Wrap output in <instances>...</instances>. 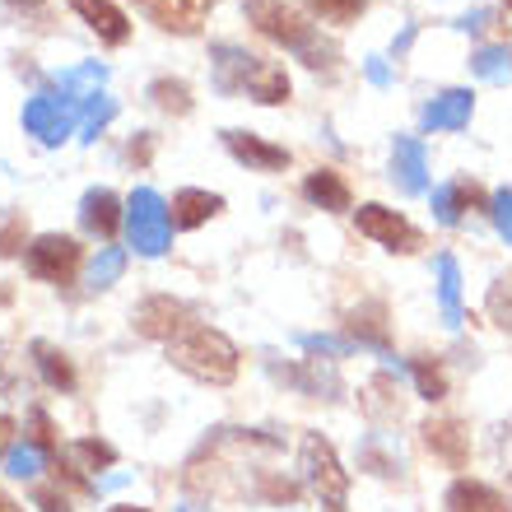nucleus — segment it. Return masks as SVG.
Segmentation results:
<instances>
[{
	"mask_svg": "<svg viewBox=\"0 0 512 512\" xmlns=\"http://www.w3.org/2000/svg\"><path fill=\"white\" fill-rule=\"evenodd\" d=\"M298 457H303V480L326 508H345V494H350V475L340 471L336 447L326 443L322 433H303L298 443Z\"/></svg>",
	"mask_w": 512,
	"mask_h": 512,
	"instance_id": "nucleus-4",
	"label": "nucleus"
},
{
	"mask_svg": "<svg viewBox=\"0 0 512 512\" xmlns=\"http://www.w3.org/2000/svg\"><path fill=\"white\" fill-rule=\"evenodd\" d=\"M80 224H84L89 233H98V238H112V233H117V224H122V201H117L108 187L84 191V201H80Z\"/></svg>",
	"mask_w": 512,
	"mask_h": 512,
	"instance_id": "nucleus-15",
	"label": "nucleus"
},
{
	"mask_svg": "<svg viewBox=\"0 0 512 512\" xmlns=\"http://www.w3.org/2000/svg\"><path fill=\"white\" fill-rule=\"evenodd\" d=\"M5 466H10V475H19V480H33V475L42 471V447H33V443L10 447V457H5Z\"/></svg>",
	"mask_w": 512,
	"mask_h": 512,
	"instance_id": "nucleus-32",
	"label": "nucleus"
},
{
	"mask_svg": "<svg viewBox=\"0 0 512 512\" xmlns=\"http://www.w3.org/2000/svg\"><path fill=\"white\" fill-rule=\"evenodd\" d=\"M410 42H415V28H405L401 38H396V61H401L405 52H410Z\"/></svg>",
	"mask_w": 512,
	"mask_h": 512,
	"instance_id": "nucleus-41",
	"label": "nucleus"
},
{
	"mask_svg": "<svg viewBox=\"0 0 512 512\" xmlns=\"http://www.w3.org/2000/svg\"><path fill=\"white\" fill-rule=\"evenodd\" d=\"M485 24H489V10H471V14H461L457 28H466V33H480Z\"/></svg>",
	"mask_w": 512,
	"mask_h": 512,
	"instance_id": "nucleus-38",
	"label": "nucleus"
},
{
	"mask_svg": "<svg viewBox=\"0 0 512 512\" xmlns=\"http://www.w3.org/2000/svg\"><path fill=\"white\" fill-rule=\"evenodd\" d=\"M499 24L503 33H512V0H499Z\"/></svg>",
	"mask_w": 512,
	"mask_h": 512,
	"instance_id": "nucleus-42",
	"label": "nucleus"
},
{
	"mask_svg": "<svg viewBox=\"0 0 512 512\" xmlns=\"http://www.w3.org/2000/svg\"><path fill=\"white\" fill-rule=\"evenodd\" d=\"M122 270H126L122 247H103V252L89 261V289H112V284L122 280Z\"/></svg>",
	"mask_w": 512,
	"mask_h": 512,
	"instance_id": "nucleus-28",
	"label": "nucleus"
},
{
	"mask_svg": "<svg viewBox=\"0 0 512 512\" xmlns=\"http://www.w3.org/2000/svg\"><path fill=\"white\" fill-rule=\"evenodd\" d=\"M447 512H508V499L485 480H457L447 489Z\"/></svg>",
	"mask_w": 512,
	"mask_h": 512,
	"instance_id": "nucleus-17",
	"label": "nucleus"
},
{
	"mask_svg": "<svg viewBox=\"0 0 512 512\" xmlns=\"http://www.w3.org/2000/svg\"><path fill=\"white\" fill-rule=\"evenodd\" d=\"M126 238L140 256H163L173 243V210L154 187H135L126 201Z\"/></svg>",
	"mask_w": 512,
	"mask_h": 512,
	"instance_id": "nucleus-3",
	"label": "nucleus"
},
{
	"mask_svg": "<svg viewBox=\"0 0 512 512\" xmlns=\"http://www.w3.org/2000/svg\"><path fill=\"white\" fill-rule=\"evenodd\" d=\"M247 94H252L256 103H266V108L289 103V75H284V66H275V61H261V56H256L252 75H247Z\"/></svg>",
	"mask_w": 512,
	"mask_h": 512,
	"instance_id": "nucleus-22",
	"label": "nucleus"
},
{
	"mask_svg": "<svg viewBox=\"0 0 512 512\" xmlns=\"http://www.w3.org/2000/svg\"><path fill=\"white\" fill-rule=\"evenodd\" d=\"M480 201H485V191L475 187V182H447V187H433V219L452 229V224H461V215Z\"/></svg>",
	"mask_w": 512,
	"mask_h": 512,
	"instance_id": "nucleus-16",
	"label": "nucleus"
},
{
	"mask_svg": "<svg viewBox=\"0 0 512 512\" xmlns=\"http://www.w3.org/2000/svg\"><path fill=\"white\" fill-rule=\"evenodd\" d=\"M308 5L322 24H354L368 10V0H308Z\"/></svg>",
	"mask_w": 512,
	"mask_h": 512,
	"instance_id": "nucleus-31",
	"label": "nucleus"
},
{
	"mask_svg": "<svg viewBox=\"0 0 512 512\" xmlns=\"http://www.w3.org/2000/svg\"><path fill=\"white\" fill-rule=\"evenodd\" d=\"M19 247H24V219L10 215L0 224V256H19Z\"/></svg>",
	"mask_w": 512,
	"mask_h": 512,
	"instance_id": "nucleus-36",
	"label": "nucleus"
},
{
	"mask_svg": "<svg viewBox=\"0 0 512 512\" xmlns=\"http://www.w3.org/2000/svg\"><path fill=\"white\" fill-rule=\"evenodd\" d=\"M224 145H229L233 159L256 168V173H280L284 163H289V149L270 145V140H261V135H252V131H224Z\"/></svg>",
	"mask_w": 512,
	"mask_h": 512,
	"instance_id": "nucleus-10",
	"label": "nucleus"
},
{
	"mask_svg": "<svg viewBox=\"0 0 512 512\" xmlns=\"http://www.w3.org/2000/svg\"><path fill=\"white\" fill-rule=\"evenodd\" d=\"M419 433H424V443H429L433 457H443L452 471H461V466L471 461V433H466V424H457V419H429Z\"/></svg>",
	"mask_w": 512,
	"mask_h": 512,
	"instance_id": "nucleus-11",
	"label": "nucleus"
},
{
	"mask_svg": "<svg viewBox=\"0 0 512 512\" xmlns=\"http://www.w3.org/2000/svg\"><path fill=\"white\" fill-rule=\"evenodd\" d=\"M173 368H182L187 378L210 382V387H229L238 378V345L215 326H187L182 336L168 345Z\"/></svg>",
	"mask_w": 512,
	"mask_h": 512,
	"instance_id": "nucleus-1",
	"label": "nucleus"
},
{
	"mask_svg": "<svg viewBox=\"0 0 512 512\" xmlns=\"http://www.w3.org/2000/svg\"><path fill=\"white\" fill-rule=\"evenodd\" d=\"M368 80H373V84H387V66H382L378 56H373V61H368Z\"/></svg>",
	"mask_w": 512,
	"mask_h": 512,
	"instance_id": "nucleus-40",
	"label": "nucleus"
},
{
	"mask_svg": "<svg viewBox=\"0 0 512 512\" xmlns=\"http://www.w3.org/2000/svg\"><path fill=\"white\" fill-rule=\"evenodd\" d=\"M70 10L80 14L84 24L94 28L98 38L108 42V47H122L131 38V24H126V14L112 5V0H70Z\"/></svg>",
	"mask_w": 512,
	"mask_h": 512,
	"instance_id": "nucleus-12",
	"label": "nucleus"
},
{
	"mask_svg": "<svg viewBox=\"0 0 512 512\" xmlns=\"http://www.w3.org/2000/svg\"><path fill=\"white\" fill-rule=\"evenodd\" d=\"M168 210H173V224H177V229H201L205 219H215L219 210H224V201H219L215 191L187 187V191H177Z\"/></svg>",
	"mask_w": 512,
	"mask_h": 512,
	"instance_id": "nucleus-18",
	"label": "nucleus"
},
{
	"mask_svg": "<svg viewBox=\"0 0 512 512\" xmlns=\"http://www.w3.org/2000/svg\"><path fill=\"white\" fill-rule=\"evenodd\" d=\"M112 117H117V103H112L108 94H94V98H89V103L80 108V140H94V135L103 131Z\"/></svg>",
	"mask_w": 512,
	"mask_h": 512,
	"instance_id": "nucleus-29",
	"label": "nucleus"
},
{
	"mask_svg": "<svg viewBox=\"0 0 512 512\" xmlns=\"http://www.w3.org/2000/svg\"><path fill=\"white\" fill-rule=\"evenodd\" d=\"M215 10V0H163V5H154V24L168 28V33H196L201 28V19Z\"/></svg>",
	"mask_w": 512,
	"mask_h": 512,
	"instance_id": "nucleus-19",
	"label": "nucleus"
},
{
	"mask_svg": "<svg viewBox=\"0 0 512 512\" xmlns=\"http://www.w3.org/2000/svg\"><path fill=\"white\" fill-rule=\"evenodd\" d=\"M140 5H145V10H154V5H163V0H140Z\"/></svg>",
	"mask_w": 512,
	"mask_h": 512,
	"instance_id": "nucleus-45",
	"label": "nucleus"
},
{
	"mask_svg": "<svg viewBox=\"0 0 512 512\" xmlns=\"http://www.w3.org/2000/svg\"><path fill=\"white\" fill-rule=\"evenodd\" d=\"M471 70L485 84H508L512 80V52L508 47H480V52L471 56Z\"/></svg>",
	"mask_w": 512,
	"mask_h": 512,
	"instance_id": "nucleus-26",
	"label": "nucleus"
},
{
	"mask_svg": "<svg viewBox=\"0 0 512 512\" xmlns=\"http://www.w3.org/2000/svg\"><path fill=\"white\" fill-rule=\"evenodd\" d=\"M10 447H14V419L0 415V457H10Z\"/></svg>",
	"mask_w": 512,
	"mask_h": 512,
	"instance_id": "nucleus-39",
	"label": "nucleus"
},
{
	"mask_svg": "<svg viewBox=\"0 0 512 512\" xmlns=\"http://www.w3.org/2000/svg\"><path fill=\"white\" fill-rule=\"evenodd\" d=\"M112 461H117V452H112L108 443H98V438H80V443L61 447L56 466H66V471H75V475H89V471H108Z\"/></svg>",
	"mask_w": 512,
	"mask_h": 512,
	"instance_id": "nucleus-21",
	"label": "nucleus"
},
{
	"mask_svg": "<svg viewBox=\"0 0 512 512\" xmlns=\"http://www.w3.org/2000/svg\"><path fill=\"white\" fill-rule=\"evenodd\" d=\"M438 303H443V322L461 326V270H457V256H438Z\"/></svg>",
	"mask_w": 512,
	"mask_h": 512,
	"instance_id": "nucleus-23",
	"label": "nucleus"
},
{
	"mask_svg": "<svg viewBox=\"0 0 512 512\" xmlns=\"http://www.w3.org/2000/svg\"><path fill=\"white\" fill-rule=\"evenodd\" d=\"M149 98H154V108L173 112V117H187L191 112V89L182 80H168V75L149 84Z\"/></svg>",
	"mask_w": 512,
	"mask_h": 512,
	"instance_id": "nucleus-27",
	"label": "nucleus"
},
{
	"mask_svg": "<svg viewBox=\"0 0 512 512\" xmlns=\"http://www.w3.org/2000/svg\"><path fill=\"white\" fill-rule=\"evenodd\" d=\"M247 19L256 24V33H266L270 42H280L289 52H298L312 70L326 66V47L317 42V28L289 5V0H247Z\"/></svg>",
	"mask_w": 512,
	"mask_h": 512,
	"instance_id": "nucleus-2",
	"label": "nucleus"
},
{
	"mask_svg": "<svg viewBox=\"0 0 512 512\" xmlns=\"http://www.w3.org/2000/svg\"><path fill=\"white\" fill-rule=\"evenodd\" d=\"M0 512H24V508H19V503H14L10 494H5V489H0Z\"/></svg>",
	"mask_w": 512,
	"mask_h": 512,
	"instance_id": "nucleus-43",
	"label": "nucleus"
},
{
	"mask_svg": "<svg viewBox=\"0 0 512 512\" xmlns=\"http://www.w3.org/2000/svg\"><path fill=\"white\" fill-rule=\"evenodd\" d=\"M103 80H108V66L89 61V66L61 75V98H66V103H75V108H84V103L98 94V84H103Z\"/></svg>",
	"mask_w": 512,
	"mask_h": 512,
	"instance_id": "nucleus-24",
	"label": "nucleus"
},
{
	"mask_svg": "<svg viewBox=\"0 0 512 512\" xmlns=\"http://www.w3.org/2000/svg\"><path fill=\"white\" fill-rule=\"evenodd\" d=\"M210 56H215V84H219V94H247V75H252L256 56L243 52V47H233V42H219Z\"/></svg>",
	"mask_w": 512,
	"mask_h": 512,
	"instance_id": "nucleus-14",
	"label": "nucleus"
},
{
	"mask_svg": "<svg viewBox=\"0 0 512 512\" xmlns=\"http://www.w3.org/2000/svg\"><path fill=\"white\" fill-rule=\"evenodd\" d=\"M80 126L75 117V103H66L61 94H33L24 103V131L38 135L42 145H61L70 131Z\"/></svg>",
	"mask_w": 512,
	"mask_h": 512,
	"instance_id": "nucleus-5",
	"label": "nucleus"
},
{
	"mask_svg": "<svg viewBox=\"0 0 512 512\" xmlns=\"http://www.w3.org/2000/svg\"><path fill=\"white\" fill-rule=\"evenodd\" d=\"M354 219H359V233L373 238V243H382L387 252H415L419 247V233L410 229V219L396 215V210H387V205H378V201L359 205V215Z\"/></svg>",
	"mask_w": 512,
	"mask_h": 512,
	"instance_id": "nucleus-7",
	"label": "nucleus"
},
{
	"mask_svg": "<svg viewBox=\"0 0 512 512\" xmlns=\"http://www.w3.org/2000/svg\"><path fill=\"white\" fill-rule=\"evenodd\" d=\"M471 112H475L471 89H443V94L424 108V126H429V131H461V126L471 122Z\"/></svg>",
	"mask_w": 512,
	"mask_h": 512,
	"instance_id": "nucleus-13",
	"label": "nucleus"
},
{
	"mask_svg": "<svg viewBox=\"0 0 512 512\" xmlns=\"http://www.w3.org/2000/svg\"><path fill=\"white\" fill-rule=\"evenodd\" d=\"M33 359H38V373L47 378V387L56 391H70L75 387V368H70V359L56 345H47V340H33Z\"/></svg>",
	"mask_w": 512,
	"mask_h": 512,
	"instance_id": "nucleus-25",
	"label": "nucleus"
},
{
	"mask_svg": "<svg viewBox=\"0 0 512 512\" xmlns=\"http://www.w3.org/2000/svg\"><path fill=\"white\" fill-rule=\"evenodd\" d=\"M489 215H494V229H499L503 243H512V191L508 187L489 196Z\"/></svg>",
	"mask_w": 512,
	"mask_h": 512,
	"instance_id": "nucleus-33",
	"label": "nucleus"
},
{
	"mask_svg": "<svg viewBox=\"0 0 512 512\" xmlns=\"http://www.w3.org/2000/svg\"><path fill=\"white\" fill-rule=\"evenodd\" d=\"M135 331L145 340H168L173 345L182 331H187V303H177L168 294H154L135 308Z\"/></svg>",
	"mask_w": 512,
	"mask_h": 512,
	"instance_id": "nucleus-8",
	"label": "nucleus"
},
{
	"mask_svg": "<svg viewBox=\"0 0 512 512\" xmlns=\"http://www.w3.org/2000/svg\"><path fill=\"white\" fill-rule=\"evenodd\" d=\"M303 196H308L312 205H322V210H331V215H340V210H350V182L336 173V168H317V173L303 182Z\"/></svg>",
	"mask_w": 512,
	"mask_h": 512,
	"instance_id": "nucleus-20",
	"label": "nucleus"
},
{
	"mask_svg": "<svg viewBox=\"0 0 512 512\" xmlns=\"http://www.w3.org/2000/svg\"><path fill=\"white\" fill-rule=\"evenodd\" d=\"M33 503H38L42 512H70V503L61 499L56 489H38V494H33Z\"/></svg>",
	"mask_w": 512,
	"mask_h": 512,
	"instance_id": "nucleus-37",
	"label": "nucleus"
},
{
	"mask_svg": "<svg viewBox=\"0 0 512 512\" xmlns=\"http://www.w3.org/2000/svg\"><path fill=\"white\" fill-rule=\"evenodd\" d=\"M28 429H33V447L61 457V443H56V429H52V419H47V410H33V415H28Z\"/></svg>",
	"mask_w": 512,
	"mask_h": 512,
	"instance_id": "nucleus-34",
	"label": "nucleus"
},
{
	"mask_svg": "<svg viewBox=\"0 0 512 512\" xmlns=\"http://www.w3.org/2000/svg\"><path fill=\"white\" fill-rule=\"evenodd\" d=\"M391 182L405 196H419L429 187V159H424V145L415 135H396V145H391Z\"/></svg>",
	"mask_w": 512,
	"mask_h": 512,
	"instance_id": "nucleus-9",
	"label": "nucleus"
},
{
	"mask_svg": "<svg viewBox=\"0 0 512 512\" xmlns=\"http://www.w3.org/2000/svg\"><path fill=\"white\" fill-rule=\"evenodd\" d=\"M112 512H149V508H135V503H122V508H112Z\"/></svg>",
	"mask_w": 512,
	"mask_h": 512,
	"instance_id": "nucleus-44",
	"label": "nucleus"
},
{
	"mask_svg": "<svg viewBox=\"0 0 512 512\" xmlns=\"http://www.w3.org/2000/svg\"><path fill=\"white\" fill-rule=\"evenodd\" d=\"M410 373H415V387L424 401H443L447 396V373L433 359H410Z\"/></svg>",
	"mask_w": 512,
	"mask_h": 512,
	"instance_id": "nucleus-30",
	"label": "nucleus"
},
{
	"mask_svg": "<svg viewBox=\"0 0 512 512\" xmlns=\"http://www.w3.org/2000/svg\"><path fill=\"white\" fill-rule=\"evenodd\" d=\"M331 512H340V508H331Z\"/></svg>",
	"mask_w": 512,
	"mask_h": 512,
	"instance_id": "nucleus-46",
	"label": "nucleus"
},
{
	"mask_svg": "<svg viewBox=\"0 0 512 512\" xmlns=\"http://www.w3.org/2000/svg\"><path fill=\"white\" fill-rule=\"evenodd\" d=\"M28 270L47 284H70V275L80 270V243L66 233H42L38 243L28 247Z\"/></svg>",
	"mask_w": 512,
	"mask_h": 512,
	"instance_id": "nucleus-6",
	"label": "nucleus"
},
{
	"mask_svg": "<svg viewBox=\"0 0 512 512\" xmlns=\"http://www.w3.org/2000/svg\"><path fill=\"white\" fill-rule=\"evenodd\" d=\"M489 312H494V322L503 326V331H512V284H494L489 289Z\"/></svg>",
	"mask_w": 512,
	"mask_h": 512,
	"instance_id": "nucleus-35",
	"label": "nucleus"
}]
</instances>
